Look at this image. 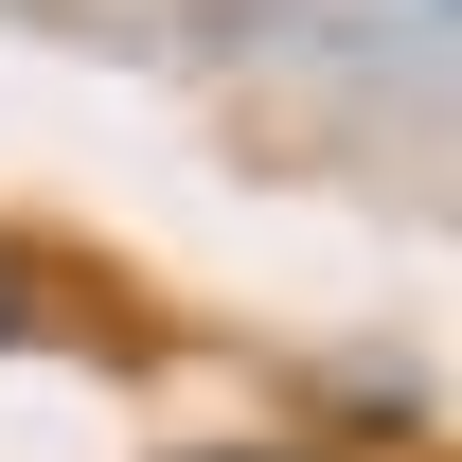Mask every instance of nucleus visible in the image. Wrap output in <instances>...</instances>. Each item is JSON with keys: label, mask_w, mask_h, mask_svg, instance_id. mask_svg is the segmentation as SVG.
I'll use <instances>...</instances> for the list:
<instances>
[{"label": "nucleus", "mask_w": 462, "mask_h": 462, "mask_svg": "<svg viewBox=\"0 0 462 462\" xmlns=\"http://www.w3.org/2000/svg\"><path fill=\"white\" fill-rule=\"evenodd\" d=\"M196 462H302V445H196Z\"/></svg>", "instance_id": "f03ea898"}, {"label": "nucleus", "mask_w": 462, "mask_h": 462, "mask_svg": "<svg viewBox=\"0 0 462 462\" xmlns=\"http://www.w3.org/2000/svg\"><path fill=\"white\" fill-rule=\"evenodd\" d=\"M18 320H36V285H18V249H0V338H18Z\"/></svg>", "instance_id": "f257e3e1"}]
</instances>
